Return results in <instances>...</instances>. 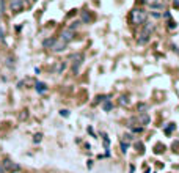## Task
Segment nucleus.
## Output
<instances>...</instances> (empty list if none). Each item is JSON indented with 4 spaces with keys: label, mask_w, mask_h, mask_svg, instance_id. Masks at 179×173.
<instances>
[{
    "label": "nucleus",
    "mask_w": 179,
    "mask_h": 173,
    "mask_svg": "<svg viewBox=\"0 0 179 173\" xmlns=\"http://www.w3.org/2000/svg\"><path fill=\"white\" fill-rule=\"evenodd\" d=\"M148 19V13L146 10L143 8H134L132 13H131V22L135 25H140V24H145Z\"/></svg>",
    "instance_id": "1"
},
{
    "label": "nucleus",
    "mask_w": 179,
    "mask_h": 173,
    "mask_svg": "<svg viewBox=\"0 0 179 173\" xmlns=\"http://www.w3.org/2000/svg\"><path fill=\"white\" fill-rule=\"evenodd\" d=\"M54 43H55V38H49V40H46V41L43 43V46L47 47V49H50V47L54 46Z\"/></svg>",
    "instance_id": "12"
},
{
    "label": "nucleus",
    "mask_w": 179,
    "mask_h": 173,
    "mask_svg": "<svg viewBox=\"0 0 179 173\" xmlns=\"http://www.w3.org/2000/svg\"><path fill=\"white\" fill-rule=\"evenodd\" d=\"M10 8H11L13 13H21V11L24 10V2H22V0H11Z\"/></svg>",
    "instance_id": "5"
},
{
    "label": "nucleus",
    "mask_w": 179,
    "mask_h": 173,
    "mask_svg": "<svg viewBox=\"0 0 179 173\" xmlns=\"http://www.w3.org/2000/svg\"><path fill=\"white\" fill-rule=\"evenodd\" d=\"M0 14H2V11H0Z\"/></svg>",
    "instance_id": "23"
},
{
    "label": "nucleus",
    "mask_w": 179,
    "mask_h": 173,
    "mask_svg": "<svg viewBox=\"0 0 179 173\" xmlns=\"http://www.w3.org/2000/svg\"><path fill=\"white\" fill-rule=\"evenodd\" d=\"M36 91L38 93H40V94H44V93H46L47 91V85H46V83H43V82H36Z\"/></svg>",
    "instance_id": "9"
},
{
    "label": "nucleus",
    "mask_w": 179,
    "mask_h": 173,
    "mask_svg": "<svg viewBox=\"0 0 179 173\" xmlns=\"http://www.w3.org/2000/svg\"><path fill=\"white\" fill-rule=\"evenodd\" d=\"M168 29H176V22L175 21H168Z\"/></svg>",
    "instance_id": "17"
},
{
    "label": "nucleus",
    "mask_w": 179,
    "mask_h": 173,
    "mask_svg": "<svg viewBox=\"0 0 179 173\" xmlns=\"http://www.w3.org/2000/svg\"><path fill=\"white\" fill-rule=\"evenodd\" d=\"M66 47H68V43H66V41H63L61 38H58V40H55L54 46L50 47V49H52L54 52H63Z\"/></svg>",
    "instance_id": "3"
},
{
    "label": "nucleus",
    "mask_w": 179,
    "mask_h": 173,
    "mask_svg": "<svg viewBox=\"0 0 179 173\" xmlns=\"http://www.w3.org/2000/svg\"><path fill=\"white\" fill-rule=\"evenodd\" d=\"M0 173H7V172H5V169L2 167V164H0Z\"/></svg>",
    "instance_id": "21"
},
{
    "label": "nucleus",
    "mask_w": 179,
    "mask_h": 173,
    "mask_svg": "<svg viewBox=\"0 0 179 173\" xmlns=\"http://www.w3.org/2000/svg\"><path fill=\"white\" fill-rule=\"evenodd\" d=\"M3 38V30H0V40Z\"/></svg>",
    "instance_id": "22"
},
{
    "label": "nucleus",
    "mask_w": 179,
    "mask_h": 173,
    "mask_svg": "<svg viewBox=\"0 0 179 173\" xmlns=\"http://www.w3.org/2000/svg\"><path fill=\"white\" fill-rule=\"evenodd\" d=\"M148 5H149V7L151 8H164V2H162V0H148Z\"/></svg>",
    "instance_id": "8"
},
{
    "label": "nucleus",
    "mask_w": 179,
    "mask_h": 173,
    "mask_svg": "<svg viewBox=\"0 0 179 173\" xmlns=\"http://www.w3.org/2000/svg\"><path fill=\"white\" fill-rule=\"evenodd\" d=\"M102 109L105 110V112H110V110L113 109V104H112V102L109 101V98H107V101L104 102V105H102Z\"/></svg>",
    "instance_id": "13"
},
{
    "label": "nucleus",
    "mask_w": 179,
    "mask_h": 173,
    "mask_svg": "<svg viewBox=\"0 0 179 173\" xmlns=\"http://www.w3.org/2000/svg\"><path fill=\"white\" fill-rule=\"evenodd\" d=\"M138 120H140V124H142V126H146L148 123H149V115L148 113H142Z\"/></svg>",
    "instance_id": "10"
},
{
    "label": "nucleus",
    "mask_w": 179,
    "mask_h": 173,
    "mask_svg": "<svg viewBox=\"0 0 179 173\" xmlns=\"http://www.w3.org/2000/svg\"><path fill=\"white\" fill-rule=\"evenodd\" d=\"M151 16H153V18H154V19H159V18H160V16H162V14L159 13V11H153V13H151Z\"/></svg>",
    "instance_id": "16"
},
{
    "label": "nucleus",
    "mask_w": 179,
    "mask_h": 173,
    "mask_svg": "<svg viewBox=\"0 0 179 173\" xmlns=\"http://www.w3.org/2000/svg\"><path fill=\"white\" fill-rule=\"evenodd\" d=\"M41 138H43V134H36V135H35V143H40Z\"/></svg>",
    "instance_id": "18"
},
{
    "label": "nucleus",
    "mask_w": 179,
    "mask_h": 173,
    "mask_svg": "<svg viewBox=\"0 0 179 173\" xmlns=\"http://www.w3.org/2000/svg\"><path fill=\"white\" fill-rule=\"evenodd\" d=\"M2 167L5 169V172H18L19 170V165L14 164L13 160H10V159H5L2 162Z\"/></svg>",
    "instance_id": "4"
},
{
    "label": "nucleus",
    "mask_w": 179,
    "mask_h": 173,
    "mask_svg": "<svg viewBox=\"0 0 179 173\" xmlns=\"http://www.w3.org/2000/svg\"><path fill=\"white\" fill-rule=\"evenodd\" d=\"M145 110H148V105L143 104V102H140V104H138V112H140V113H145Z\"/></svg>",
    "instance_id": "14"
},
{
    "label": "nucleus",
    "mask_w": 179,
    "mask_h": 173,
    "mask_svg": "<svg viewBox=\"0 0 179 173\" xmlns=\"http://www.w3.org/2000/svg\"><path fill=\"white\" fill-rule=\"evenodd\" d=\"M173 5H175L176 8H179V0H173Z\"/></svg>",
    "instance_id": "20"
},
{
    "label": "nucleus",
    "mask_w": 179,
    "mask_h": 173,
    "mask_svg": "<svg viewBox=\"0 0 179 173\" xmlns=\"http://www.w3.org/2000/svg\"><path fill=\"white\" fill-rule=\"evenodd\" d=\"M82 22H85V24H90L91 22V14L88 13V11H82Z\"/></svg>",
    "instance_id": "11"
},
{
    "label": "nucleus",
    "mask_w": 179,
    "mask_h": 173,
    "mask_svg": "<svg viewBox=\"0 0 179 173\" xmlns=\"http://www.w3.org/2000/svg\"><path fill=\"white\" fill-rule=\"evenodd\" d=\"M149 36H151V33L146 32V30H143L142 35H140V38H138V44H146L149 41Z\"/></svg>",
    "instance_id": "7"
},
{
    "label": "nucleus",
    "mask_w": 179,
    "mask_h": 173,
    "mask_svg": "<svg viewBox=\"0 0 179 173\" xmlns=\"http://www.w3.org/2000/svg\"><path fill=\"white\" fill-rule=\"evenodd\" d=\"M123 105H127L129 104V101H127V96H121V101H120Z\"/></svg>",
    "instance_id": "15"
},
{
    "label": "nucleus",
    "mask_w": 179,
    "mask_h": 173,
    "mask_svg": "<svg viewBox=\"0 0 179 173\" xmlns=\"http://www.w3.org/2000/svg\"><path fill=\"white\" fill-rule=\"evenodd\" d=\"M71 60H72V72L77 74V72H79V66L82 65V61H83V55L82 54H74L71 57Z\"/></svg>",
    "instance_id": "2"
},
{
    "label": "nucleus",
    "mask_w": 179,
    "mask_h": 173,
    "mask_svg": "<svg viewBox=\"0 0 179 173\" xmlns=\"http://www.w3.org/2000/svg\"><path fill=\"white\" fill-rule=\"evenodd\" d=\"M60 115H61V116H68V115H69V112H68V110H61Z\"/></svg>",
    "instance_id": "19"
},
{
    "label": "nucleus",
    "mask_w": 179,
    "mask_h": 173,
    "mask_svg": "<svg viewBox=\"0 0 179 173\" xmlns=\"http://www.w3.org/2000/svg\"><path fill=\"white\" fill-rule=\"evenodd\" d=\"M72 35H74V32H71L69 29L68 30H63V32H61V35H60V38H61V40H63V41H66V43H71L72 41Z\"/></svg>",
    "instance_id": "6"
}]
</instances>
